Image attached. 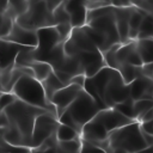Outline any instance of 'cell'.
<instances>
[{"mask_svg":"<svg viewBox=\"0 0 153 153\" xmlns=\"http://www.w3.org/2000/svg\"><path fill=\"white\" fill-rule=\"evenodd\" d=\"M32 1H33V0H29V2H30V4H31V2H32Z\"/></svg>","mask_w":153,"mask_h":153,"instance_id":"60d3db41","label":"cell"},{"mask_svg":"<svg viewBox=\"0 0 153 153\" xmlns=\"http://www.w3.org/2000/svg\"><path fill=\"white\" fill-rule=\"evenodd\" d=\"M45 112L49 111L30 105L20 99L14 100L1 112V137L11 145L30 147L35 121Z\"/></svg>","mask_w":153,"mask_h":153,"instance_id":"6da1fadb","label":"cell"},{"mask_svg":"<svg viewBox=\"0 0 153 153\" xmlns=\"http://www.w3.org/2000/svg\"><path fill=\"white\" fill-rule=\"evenodd\" d=\"M142 75L153 79V63H143L141 66Z\"/></svg>","mask_w":153,"mask_h":153,"instance_id":"e575fe53","label":"cell"},{"mask_svg":"<svg viewBox=\"0 0 153 153\" xmlns=\"http://www.w3.org/2000/svg\"><path fill=\"white\" fill-rule=\"evenodd\" d=\"M84 90L92 96L102 109L115 108L130 98V86L124 82L118 71L108 66L93 76L86 78Z\"/></svg>","mask_w":153,"mask_h":153,"instance_id":"7a4b0ae2","label":"cell"},{"mask_svg":"<svg viewBox=\"0 0 153 153\" xmlns=\"http://www.w3.org/2000/svg\"><path fill=\"white\" fill-rule=\"evenodd\" d=\"M82 27L102 54L108 51L112 45L121 43L114 12L91 20Z\"/></svg>","mask_w":153,"mask_h":153,"instance_id":"5b68a950","label":"cell"},{"mask_svg":"<svg viewBox=\"0 0 153 153\" xmlns=\"http://www.w3.org/2000/svg\"><path fill=\"white\" fill-rule=\"evenodd\" d=\"M147 13L140 8L134 7L130 19H129V39L130 41H137V36H139V30L142 23L143 17Z\"/></svg>","mask_w":153,"mask_h":153,"instance_id":"d6986e66","label":"cell"},{"mask_svg":"<svg viewBox=\"0 0 153 153\" xmlns=\"http://www.w3.org/2000/svg\"><path fill=\"white\" fill-rule=\"evenodd\" d=\"M18 98L14 96V93H12V92H2L1 96H0V109L4 110L5 108L11 105Z\"/></svg>","mask_w":153,"mask_h":153,"instance_id":"1f68e13d","label":"cell"},{"mask_svg":"<svg viewBox=\"0 0 153 153\" xmlns=\"http://www.w3.org/2000/svg\"><path fill=\"white\" fill-rule=\"evenodd\" d=\"M140 10L153 14V0H140Z\"/></svg>","mask_w":153,"mask_h":153,"instance_id":"836d02e7","label":"cell"},{"mask_svg":"<svg viewBox=\"0 0 153 153\" xmlns=\"http://www.w3.org/2000/svg\"><path fill=\"white\" fill-rule=\"evenodd\" d=\"M16 22L10 17L7 16L6 13H1V26H0V39L5 38L6 36L10 35L12 27H13V24Z\"/></svg>","mask_w":153,"mask_h":153,"instance_id":"83f0119b","label":"cell"},{"mask_svg":"<svg viewBox=\"0 0 153 153\" xmlns=\"http://www.w3.org/2000/svg\"><path fill=\"white\" fill-rule=\"evenodd\" d=\"M53 14H54L56 25H57V24H61V23H69V16H68L67 11L65 10L63 4L60 5V6L53 12Z\"/></svg>","mask_w":153,"mask_h":153,"instance_id":"4dcf8cb0","label":"cell"},{"mask_svg":"<svg viewBox=\"0 0 153 153\" xmlns=\"http://www.w3.org/2000/svg\"><path fill=\"white\" fill-rule=\"evenodd\" d=\"M59 124L60 122L56 115L51 112L39 115L35 121L30 148H37L38 146H41L48 137L56 133Z\"/></svg>","mask_w":153,"mask_h":153,"instance_id":"9c48e42d","label":"cell"},{"mask_svg":"<svg viewBox=\"0 0 153 153\" xmlns=\"http://www.w3.org/2000/svg\"><path fill=\"white\" fill-rule=\"evenodd\" d=\"M30 153H57L55 148H50V149H45V151H41L37 148H31Z\"/></svg>","mask_w":153,"mask_h":153,"instance_id":"8d00e7d4","label":"cell"},{"mask_svg":"<svg viewBox=\"0 0 153 153\" xmlns=\"http://www.w3.org/2000/svg\"><path fill=\"white\" fill-rule=\"evenodd\" d=\"M81 146V137L69 141H57L56 152L57 153H79Z\"/></svg>","mask_w":153,"mask_h":153,"instance_id":"603a6c76","label":"cell"},{"mask_svg":"<svg viewBox=\"0 0 153 153\" xmlns=\"http://www.w3.org/2000/svg\"><path fill=\"white\" fill-rule=\"evenodd\" d=\"M130 86V98L135 100L153 98V79L147 76H140L129 84Z\"/></svg>","mask_w":153,"mask_h":153,"instance_id":"9a60e30c","label":"cell"},{"mask_svg":"<svg viewBox=\"0 0 153 153\" xmlns=\"http://www.w3.org/2000/svg\"><path fill=\"white\" fill-rule=\"evenodd\" d=\"M93 143L102 148L104 153H136L149 147L143 137L140 122L118 128L111 131L106 140Z\"/></svg>","mask_w":153,"mask_h":153,"instance_id":"3957f363","label":"cell"},{"mask_svg":"<svg viewBox=\"0 0 153 153\" xmlns=\"http://www.w3.org/2000/svg\"><path fill=\"white\" fill-rule=\"evenodd\" d=\"M12 93H14V96L18 99H20L30 105L44 109V110L56 115V108L47 98V94L44 92L42 82L38 81L37 79H35L33 76H30V75L22 76L14 85Z\"/></svg>","mask_w":153,"mask_h":153,"instance_id":"8992f818","label":"cell"},{"mask_svg":"<svg viewBox=\"0 0 153 153\" xmlns=\"http://www.w3.org/2000/svg\"><path fill=\"white\" fill-rule=\"evenodd\" d=\"M33 1H44L45 4H47V6H48V8L51 11V12H54L60 5H62L66 0H33ZM32 1V2H33Z\"/></svg>","mask_w":153,"mask_h":153,"instance_id":"d6a6232c","label":"cell"},{"mask_svg":"<svg viewBox=\"0 0 153 153\" xmlns=\"http://www.w3.org/2000/svg\"><path fill=\"white\" fill-rule=\"evenodd\" d=\"M37 37H38V44L32 50V56L33 60L43 61V62L55 47H57L61 42H65L61 38L56 26H48L37 30Z\"/></svg>","mask_w":153,"mask_h":153,"instance_id":"ba28073f","label":"cell"},{"mask_svg":"<svg viewBox=\"0 0 153 153\" xmlns=\"http://www.w3.org/2000/svg\"><path fill=\"white\" fill-rule=\"evenodd\" d=\"M93 120L97 121L98 123H100L109 133H111L118 128H122L124 126H128L133 122H136V121L124 116L115 108H106V109L100 110L93 117Z\"/></svg>","mask_w":153,"mask_h":153,"instance_id":"30bf717a","label":"cell"},{"mask_svg":"<svg viewBox=\"0 0 153 153\" xmlns=\"http://www.w3.org/2000/svg\"><path fill=\"white\" fill-rule=\"evenodd\" d=\"M109 131L97 121L91 120L88 123H86L82 127V130L80 133V137L91 142H98L106 140L109 137Z\"/></svg>","mask_w":153,"mask_h":153,"instance_id":"e0dca14e","label":"cell"},{"mask_svg":"<svg viewBox=\"0 0 153 153\" xmlns=\"http://www.w3.org/2000/svg\"><path fill=\"white\" fill-rule=\"evenodd\" d=\"M56 137H57V141H69V140L79 139L80 134L72 127L60 123L56 129Z\"/></svg>","mask_w":153,"mask_h":153,"instance_id":"d4e9b609","label":"cell"},{"mask_svg":"<svg viewBox=\"0 0 153 153\" xmlns=\"http://www.w3.org/2000/svg\"><path fill=\"white\" fill-rule=\"evenodd\" d=\"M5 41L23 45V47H33L36 48L38 44V37H37V31L27 30L22 27L17 22L13 24V27L10 32L8 36L2 38Z\"/></svg>","mask_w":153,"mask_h":153,"instance_id":"5bb4252c","label":"cell"},{"mask_svg":"<svg viewBox=\"0 0 153 153\" xmlns=\"http://www.w3.org/2000/svg\"><path fill=\"white\" fill-rule=\"evenodd\" d=\"M134 7H115L114 16L121 43L129 42V19Z\"/></svg>","mask_w":153,"mask_h":153,"instance_id":"2e32d148","label":"cell"},{"mask_svg":"<svg viewBox=\"0 0 153 153\" xmlns=\"http://www.w3.org/2000/svg\"><path fill=\"white\" fill-rule=\"evenodd\" d=\"M84 90V87L74 84H69L62 88H60L57 92L54 93L51 97V103L56 108V115L57 118L65 112V110L74 102V99L79 96V93Z\"/></svg>","mask_w":153,"mask_h":153,"instance_id":"8fae6325","label":"cell"},{"mask_svg":"<svg viewBox=\"0 0 153 153\" xmlns=\"http://www.w3.org/2000/svg\"><path fill=\"white\" fill-rule=\"evenodd\" d=\"M85 81H86V76H85L84 74H78V75H74V76L71 79L69 84H74V85H79V86L84 87Z\"/></svg>","mask_w":153,"mask_h":153,"instance_id":"d590c367","label":"cell"},{"mask_svg":"<svg viewBox=\"0 0 153 153\" xmlns=\"http://www.w3.org/2000/svg\"><path fill=\"white\" fill-rule=\"evenodd\" d=\"M63 6L69 16V23L73 29L82 27L87 24V0H66Z\"/></svg>","mask_w":153,"mask_h":153,"instance_id":"7c38bea8","label":"cell"},{"mask_svg":"<svg viewBox=\"0 0 153 153\" xmlns=\"http://www.w3.org/2000/svg\"><path fill=\"white\" fill-rule=\"evenodd\" d=\"M0 153H1V149H0Z\"/></svg>","mask_w":153,"mask_h":153,"instance_id":"ee69618b","label":"cell"},{"mask_svg":"<svg viewBox=\"0 0 153 153\" xmlns=\"http://www.w3.org/2000/svg\"><path fill=\"white\" fill-rule=\"evenodd\" d=\"M29 67L32 69L33 75H35V79H37V80L41 81V82H42L43 80H45V79L54 72L51 65H49L48 62L37 61V60L32 61Z\"/></svg>","mask_w":153,"mask_h":153,"instance_id":"ffe728a7","label":"cell"},{"mask_svg":"<svg viewBox=\"0 0 153 153\" xmlns=\"http://www.w3.org/2000/svg\"><path fill=\"white\" fill-rule=\"evenodd\" d=\"M116 59H117V62L120 63V67L124 63L137 66V67H141L143 65V61L137 49L136 41H129L127 43L121 44L116 51Z\"/></svg>","mask_w":153,"mask_h":153,"instance_id":"4fadbf2b","label":"cell"},{"mask_svg":"<svg viewBox=\"0 0 153 153\" xmlns=\"http://www.w3.org/2000/svg\"><path fill=\"white\" fill-rule=\"evenodd\" d=\"M0 26H1V13H0Z\"/></svg>","mask_w":153,"mask_h":153,"instance_id":"ab89813d","label":"cell"},{"mask_svg":"<svg viewBox=\"0 0 153 153\" xmlns=\"http://www.w3.org/2000/svg\"><path fill=\"white\" fill-rule=\"evenodd\" d=\"M0 149L5 153H30L31 148L25 146H14L8 142H6L2 137L0 140Z\"/></svg>","mask_w":153,"mask_h":153,"instance_id":"4316f807","label":"cell"},{"mask_svg":"<svg viewBox=\"0 0 153 153\" xmlns=\"http://www.w3.org/2000/svg\"><path fill=\"white\" fill-rule=\"evenodd\" d=\"M1 93H2V87H1V82H0V96H1Z\"/></svg>","mask_w":153,"mask_h":153,"instance_id":"f35d334b","label":"cell"},{"mask_svg":"<svg viewBox=\"0 0 153 153\" xmlns=\"http://www.w3.org/2000/svg\"><path fill=\"white\" fill-rule=\"evenodd\" d=\"M146 38H153V14L147 13L141 23L137 39H146Z\"/></svg>","mask_w":153,"mask_h":153,"instance_id":"484cf974","label":"cell"},{"mask_svg":"<svg viewBox=\"0 0 153 153\" xmlns=\"http://www.w3.org/2000/svg\"><path fill=\"white\" fill-rule=\"evenodd\" d=\"M153 108L152 100L149 99H141V100H135L133 109H134V117L136 122H141L142 117Z\"/></svg>","mask_w":153,"mask_h":153,"instance_id":"cb8c5ba5","label":"cell"},{"mask_svg":"<svg viewBox=\"0 0 153 153\" xmlns=\"http://www.w3.org/2000/svg\"><path fill=\"white\" fill-rule=\"evenodd\" d=\"M1 153H5V152H2V151H1Z\"/></svg>","mask_w":153,"mask_h":153,"instance_id":"7bdbcfd3","label":"cell"},{"mask_svg":"<svg viewBox=\"0 0 153 153\" xmlns=\"http://www.w3.org/2000/svg\"><path fill=\"white\" fill-rule=\"evenodd\" d=\"M79 153H104V152L93 142L81 139V146H80Z\"/></svg>","mask_w":153,"mask_h":153,"instance_id":"f546056e","label":"cell"},{"mask_svg":"<svg viewBox=\"0 0 153 153\" xmlns=\"http://www.w3.org/2000/svg\"><path fill=\"white\" fill-rule=\"evenodd\" d=\"M22 48H23V45H19V44L5 41V39H0V65H1V68L14 65L16 57H17V55Z\"/></svg>","mask_w":153,"mask_h":153,"instance_id":"ac0fdd59","label":"cell"},{"mask_svg":"<svg viewBox=\"0 0 153 153\" xmlns=\"http://www.w3.org/2000/svg\"><path fill=\"white\" fill-rule=\"evenodd\" d=\"M22 27L37 31L48 26H56L53 12L48 8L44 1H33L29 8L16 20Z\"/></svg>","mask_w":153,"mask_h":153,"instance_id":"52a82bcc","label":"cell"},{"mask_svg":"<svg viewBox=\"0 0 153 153\" xmlns=\"http://www.w3.org/2000/svg\"><path fill=\"white\" fill-rule=\"evenodd\" d=\"M152 146H153V145H152Z\"/></svg>","mask_w":153,"mask_h":153,"instance_id":"f6af8a7d","label":"cell"},{"mask_svg":"<svg viewBox=\"0 0 153 153\" xmlns=\"http://www.w3.org/2000/svg\"><path fill=\"white\" fill-rule=\"evenodd\" d=\"M103 110L99 104L90 96L85 90H82L74 102L65 110V112L59 117V122L72 127L79 134L82 130V127L88 123L93 117Z\"/></svg>","mask_w":153,"mask_h":153,"instance_id":"277c9868","label":"cell"},{"mask_svg":"<svg viewBox=\"0 0 153 153\" xmlns=\"http://www.w3.org/2000/svg\"><path fill=\"white\" fill-rule=\"evenodd\" d=\"M120 74L122 75L123 80L126 84H130L133 82L135 79L140 78V76H143L142 75V71H141V67H137V66H131V65H122L118 69Z\"/></svg>","mask_w":153,"mask_h":153,"instance_id":"7402d4cb","label":"cell"},{"mask_svg":"<svg viewBox=\"0 0 153 153\" xmlns=\"http://www.w3.org/2000/svg\"><path fill=\"white\" fill-rule=\"evenodd\" d=\"M42 86H43V88H44V92H45V94H47V98H48L49 102H50V100H51V97L54 96V93L57 92L60 88L65 87L66 85H65V84L56 76V74L53 72L45 80L42 81Z\"/></svg>","mask_w":153,"mask_h":153,"instance_id":"44dd1931","label":"cell"},{"mask_svg":"<svg viewBox=\"0 0 153 153\" xmlns=\"http://www.w3.org/2000/svg\"><path fill=\"white\" fill-rule=\"evenodd\" d=\"M133 105H134V100H133L131 98H128L127 100H124V102L117 104V105L115 106V109L118 110V111H120L121 114H123L124 116H127V117H129V118H131V120L135 121Z\"/></svg>","mask_w":153,"mask_h":153,"instance_id":"f1b7e54d","label":"cell"},{"mask_svg":"<svg viewBox=\"0 0 153 153\" xmlns=\"http://www.w3.org/2000/svg\"><path fill=\"white\" fill-rule=\"evenodd\" d=\"M152 104H153V98H152Z\"/></svg>","mask_w":153,"mask_h":153,"instance_id":"b9f144b4","label":"cell"},{"mask_svg":"<svg viewBox=\"0 0 153 153\" xmlns=\"http://www.w3.org/2000/svg\"><path fill=\"white\" fill-rule=\"evenodd\" d=\"M88 1H93V2H102V4L111 5V0H88Z\"/></svg>","mask_w":153,"mask_h":153,"instance_id":"74e56055","label":"cell"}]
</instances>
